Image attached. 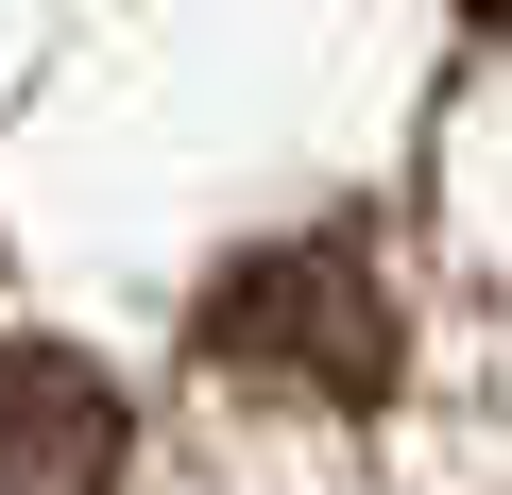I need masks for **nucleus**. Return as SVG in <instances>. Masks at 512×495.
<instances>
[{"label":"nucleus","mask_w":512,"mask_h":495,"mask_svg":"<svg viewBox=\"0 0 512 495\" xmlns=\"http://www.w3.org/2000/svg\"><path fill=\"white\" fill-rule=\"evenodd\" d=\"M188 359H205L222 393L376 410V393H393V359H410V325H393V274L359 257V239H342V222H308V239H256V257H222V274H205Z\"/></svg>","instance_id":"nucleus-1"},{"label":"nucleus","mask_w":512,"mask_h":495,"mask_svg":"<svg viewBox=\"0 0 512 495\" xmlns=\"http://www.w3.org/2000/svg\"><path fill=\"white\" fill-rule=\"evenodd\" d=\"M120 461H137V410L103 359L0 342V495H120Z\"/></svg>","instance_id":"nucleus-2"}]
</instances>
